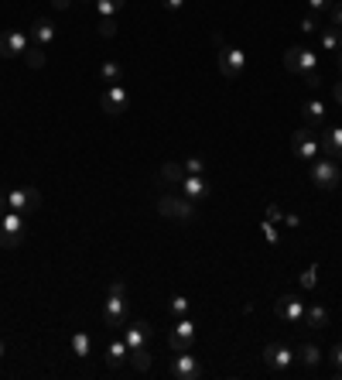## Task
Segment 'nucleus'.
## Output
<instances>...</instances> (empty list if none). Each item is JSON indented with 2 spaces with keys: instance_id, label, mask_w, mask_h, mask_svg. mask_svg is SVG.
I'll return each mask as SVG.
<instances>
[{
  "instance_id": "obj_1",
  "label": "nucleus",
  "mask_w": 342,
  "mask_h": 380,
  "mask_svg": "<svg viewBox=\"0 0 342 380\" xmlns=\"http://www.w3.org/2000/svg\"><path fill=\"white\" fill-rule=\"evenodd\" d=\"M284 69L294 72V76H305V83L311 89L322 86V76H318V58H315V52L311 48H288L284 52Z\"/></svg>"
},
{
  "instance_id": "obj_2",
  "label": "nucleus",
  "mask_w": 342,
  "mask_h": 380,
  "mask_svg": "<svg viewBox=\"0 0 342 380\" xmlns=\"http://www.w3.org/2000/svg\"><path fill=\"white\" fill-rule=\"evenodd\" d=\"M130 319V302H127V284L113 281L110 284V298H106V309H103V322L106 329H123Z\"/></svg>"
},
{
  "instance_id": "obj_3",
  "label": "nucleus",
  "mask_w": 342,
  "mask_h": 380,
  "mask_svg": "<svg viewBox=\"0 0 342 380\" xmlns=\"http://www.w3.org/2000/svg\"><path fill=\"white\" fill-rule=\"evenodd\" d=\"M308 175H311V182L322 192H332L342 182V172H339V165H336V158H315V161H308Z\"/></svg>"
},
{
  "instance_id": "obj_4",
  "label": "nucleus",
  "mask_w": 342,
  "mask_h": 380,
  "mask_svg": "<svg viewBox=\"0 0 342 380\" xmlns=\"http://www.w3.org/2000/svg\"><path fill=\"white\" fill-rule=\"evenodd\" d=\"M21 240H24V212L4 209V216H0V247L14 250Z\"/></svg>"
},
{
  "instance_id": "obj_5",
  "label": "nucleus",
  "mask_w": 342,
  "mask_h": 380,
  "mask_svg": "<svg viewBox=\"0 0 342 380\" xmlns=\"http://www.w3.org/2000/svg\"><path fill=\"white\" fill-rule=\"evenodd\" d=\"M157 212H161L165 220H178V223H192V220H195L192 199H178V195H161V199H157Z\"/></svg>"
},
{
  "instance_id": "obj_6",
  "label": "nucleus",
  "mask_w": 342,
  "mask_h": 380,
  "mask_svg": "<svg viewBox=\"0 0 342 380\" xmlns=\"http://www.w3.org/2000/svg\"><path fill=\"white\" fill-rule=\"evenodd\" d=\"M168 374H171L175 380H199V377H202V366H199V356H192L188 349H178V353L171 356Z\"/></svg>"
},
{
  "instance_id": "obj_7",
  "label": "nucleus",
  "mask_w": 342,
  "mask_h": 380,
  "mask_svg": "<svg viewBox=\"0 0 342 380\" xmlns=\"http://www.w3.org/2000/svg\"><path fill=\"white\" fill-rule=\"evenodd\" d=\"M219 72L226 79H239L247 72V55L237 45H219Z\"/></svg>"
},
{
  "instance_id": "obj_8",
  "label": "nucleus",
  "mask_w": 342,
  "mask_h": 380,
  "mask_svg": "<svg viewBox=\"0 0 342 380\" xmlns=\"http://www.w3.org/2000/svg\"><path fill=\"white\" fill-rule=\"evenodd\" d=\"M100 106L106 117H120V113H127V106H130V93H127V86L123 83H117V86H106V93L100 96Z\"/></svg>"
},
{
  "instance_id": "obj_9",
  "label": "nucleus",
  "mask_w": 342,
  "mask_h": 380,
  "mask_svg": "<svg viewBox=\"0 0 342 380\" xmlns=\"http://www.w3.org/2000/svg\"><path fill=\"white\" fill-rule=\"evenodd\" d=\"M195 336H199V329H195V322H192V315L175 319V326H171V332H168V346L175 349V353H178V349H192Z\"/></svg>"
},
{
  "instance_id": "obj_10",
  "label": "nucleus",
  "mask_w": 342,
  "mask_h": 380,
  "mask_svg": "<svg viewBox=\"0 0 342 380\" xmlns=\"http://www.w3.org/2000/svg\"><path fill=\"white\" fill-rule=\"evenodd\" d=\"M294 360H298V356H294L291 346H284V343H267L264 346V363L271 366L274 374H288Z\"/></svg>"
},
{
  "instance_id": "obj_11",
  "label": "nucleus",
  "mask_w": 342,
  "mask_h": 380,
  "mask_svg": "<svg viewBox=\"0 0 342 380\" xmlns=\"http://www.w3.org/2000/svg\"><path fill=\"white\" fill-rule=\"evenodd\" d=\"M291 151H294V158H301V161H315V158L322 155V144L315 140L311 127H301V130H294V138H291Z\"/></svg>"
},
{
  "instance_id": "obj_12",
  "label": "nucleus",
  "mask_w": 342,
  "mask_h": 380,
  "mask_svg": "<svg viewBox=\"0 0 342 380\" xmlns=\"http://www.w3.org/2000/svg\"><path fill=\"white\" fill-rule=\"evenodd\" d=\"M274 312H277V319H281V322L298 326V322L305 319V302H301L298 294H281V298H277V305H274Z\"/></svg>"
},
{
  "instance_id": "obj_13",
  "label": "nucleus",
  "mask_w": 342,
  "mask_h": 380,
  "mask_svg": "<svg viewBox=\"0 0 342 380\" xmlns=\"http://www.w3.org/2000/svg\"><path fill=\"white\" fill-rule=\"evenodd\" d=\"M41 206V192L31 189V185H21V189L7 192V209H17V212H28V209Z\"/></svg>"
},
{
  "instance_id": "obj_14",
  "label": "nucleus",
  "mask_w": 342,
  "mask_h": 380,
  "mask_svg": "<svg viewBox=\"0 0 342 380\" xmlns=\"http://www.w3.org/2000/svg\"><path fill=\"white\" fill-rule=\"evenodd\" d=\"M31 48V35L24 31H0V55L4 58H17Z\"/></svg>"
},
{
  "instance_id": "obj_15",
  "label": "nucleus",
  "mask_w": 342,
  "mask_h": 380,
  "mask_svg": "<svg viewBox=\"0 0 342 380\" xmlns=\"http://www.w3.org/2000/svg\"><path fill=\"white\" fill-rule=\"evenodd\" d=\"M178 189L185 192V199H192V202H199V199H205V195L212 192V189H209V182H205L202 175H185Z\"/></svg>"
},
{
  "instance_id": "obj_16",
  "label": "nucleus",
  "mask_w": 342,
  "mask_h": 380,
  "mask_svg": "<svg viewBox=\"0 0 342 380\" xmlns=\"http://www.w3.org/2000/svg\"><path fill=\"white\" fill-rule=\"evenodd\" d=\"M55 41V24H51L48 18H38L31 28V45H38V48H45L48 52V45Z\"/></svg>"
},
{
  "instance_id": "obj_17",
  "label": "nucleus",
  "mask_w": 342,
  "mask_h": 380,
  "mask_svg": "<svg viewBox=\"0 0 342 380\" xmlns=\"http://www.w3.org/2000/svg\"><path fill=\"white\" fill-rule=\"evenodd\" d=\"M318 144H322L325 158H336V161H342V127H328Z\"/></svg>"
},
{
  "instance_id": "obj_18",
  "label": "nucleus",
  "mask_w": 342,
  "mask_h": 380,
  "mask_svg": "<svg viewBox=\"0 0 342 380\" xmlns=\"http://www.w3.org/2000/svg\"><path fill=\"white\" fill-rule=\"evenodd\" d=\"M147 336H151V326H147V322H130V326H123V343L130 346V349H140V346L147 343Z\"/></svg>"
},
{
  "instance_id": "obj_19",
  "label": "nucleus",
  "mask_w": 342,
  "mask_h": 380,
  "mask_svg": "<svg viewBox=\"0 0 342 380\" xmlns=\"http://www.w3.org/2000/svg\"><path fill=\"white\" fill-rule=\"evenodd\" d=\"M127 356H130V346L123 343V339H113V343L106 346V366H113V370H117Z\"/></svg>"
},
{
  "instance_id": "obj_20",
  "label": "nucleus",
  "mask_w": 342,
  "mask_h": 380,
  "mask_svg": "<svg viewBox=\"0 0 342 380\" xmlns=\"http://www.w3.org/2000/svg\"><path fill=\"white\" fill-rule=\"evenodd\" d=\"M301 117H305L308 127H318V123L325 120V103L322 100H308V103L301 106Z\"/></svg>"
},
{
  "instance_id": "obj_21",
  "label": "nucleus",
  "mask_w": 342,
  "mask_h": 380,
  "mask_svg": "<svg viewBox=\"0 0 342 380\" xmlns=\"http://www.w3.org/2000/svg\"><path fill=\"white\" fill-rule=\"evenodd\" d=\"M68 346H72V356H76V360H86V356H89V332H83V329H79V332H72V339H68Z\"/></svg>"
},
{
  "instance_id": "obj_22",
  "label": "nucleus",
  "mask_w": 342,
  "mask_h": 380,
  "mask_svg": "<svg viewBox=\"0 0 342 380\" xmlns=\"http://www.w3.org/2000/svg\"><path fill=\"white\" fill-rule=\"evenodd\" d=\"M301 322H308V329H325L328 326V312L322 309V305H311V309H305V319Z\"/></svg>"
},
{
  "instance_id": "obj_23",
  "label": "nucleus",
  "mask_w": 342,
  "mask_h": 380,
  "mask_svg": "<svg viewBox=\"0 0 342 380\" xmlns=\"http://www.w3.org/2000/svg\"><path fill=\"white\" fill-rule=\"evenodd\" d=\"M294 356H298V360H301L308 370H311V366H318V360H322V349H318L315 343H305L301 349H298V353H294Z\"/></svg>"
},
{
  "instance_id": "obj_24",
  "label": "nucleus",
  "mask_w": 342,
  "mask_h": 380,
  "mask_svg": "<svg viewBox=\"0 0 342 380\" xmlns=\"http://www.w3.org/2000/svg\"><path fill=\"white\" fill-rule=\"evenodd\" d=\"M161 178H165V182H171V185H182L185 168H182L178 161H165V165H161Z\"/></svg>"
},
{
  "instance_id": "obj_25",
  "label": "nucleus",
  "mask_w": 342,
  "mask_h": 380,
  "mask_svg": "<svg viewBox=\"0 0 342 380\" xmlns=\"http://www.w3.org/2000/svg\"><path fill=\"white\" fill-rule=\"evenodd\" d=\"M168 312H171V319H185V315H192V302H188L185 294H175L168 302Z\"/></svg>"
},
{
  "instance_id": "obj_26",
  "label": "nucleus",
  "mask_w": 342,
  "mask_h": 380,
  "mask_svg": "<svg viewBox=\"0 0 342 380\" xmlns=\"http://www.w3.org/2000/svg\"><path fill=\"white\" fill-rule=\"evenodd\" d=\"M100 76H103V83H110V86H117L120 79H123V66H120V62H103Z\"/></svg>"
},
{
  "instance_id": "obj_27",
  "label": "nucleus",
  "mask_w": 342,
  "mask_h": 380,
  "mask_svg": "<svg viewBox=\"0 0 342 380\" xmlns=\"http://www.w3.org/2000/svg\"><path fill=\"white\" fill-rule=\"evenodd\" d=\"M322 48H325V52H339V48H342V31H339V28L322 31Z\"/></svg>"
},
{
  "instance_id": "obj_28",
  "label": "nucleus",
  "mask_w": 342,
  "mask_h": 380,
  "mask_svg": "<svg viewBox=\"0 0 342 380\" xmlns=\"http://www.w3.org/2000/svg\"><path fill=\"white\" fill-rule=\"evenodd\" d=\"M123 4H127V0H96V14H100V18H117V11Z\"/></svg>"
},
{
  "instance_id": "obj_29",
  "label": "nucleus",
  "mask_w": 342,
  "mask_h": 380,
  "mask_svg": "<svg viewBox=\"0 0 342 380\" xmlns=\"http://www.w3.org/2000/svg\"><path fill=\"white\" fill-rule=\"evenodd\" d=\"M130 363H134V370H140V374H144V370L151 366V353H147L144 346H140V349H130Z\"/></svg>"
},
{
  "instance_id": "obj_30",
  "label": "nucleus",
  "mask_w": 342,
  "mask_h": 380,
  "mask_svg": "<svg viewBox=\"0 0 342 380\" xmlns=\"http://www.w3.org/2000/svg\"><path fill=\"white\" fill-rule=\"evenodd\" d=\"M298 284H301L305 292H311V288L318 284V264H311L308 271H301V277H298Z\"/></svg>"
},
{
  "instance_id": "obj_31",
  "label": "nucleus",
  "mask_w": 342,
  "mask_h": 380,
  "mask_svg": "<svg viewBox=\"0 0 342 380\" xmlns=\"http://www.w3.org/2000/svg\"><path fill=\"white\" fill-rule=\"evenodd\" d=\"M24 62H28L31 69H41V66H45V48H38V45H31V48L24 52Z\"/></svg>"
},
{
  "instance_id": "obj_32",
  "label": "nucleus",
  "mask_w": 342,
  "mask_h": 380,
  "mask_svg": "<svg viewBox=\"0 0 342 380\" xmlns=\"http://www.w3.org/2000/svg\"><path fill=\"white\" fill-rule=\"evenodd\" d=\"M260 233L267 237V243H271V247H274L277 240H281V233H277V226H274L271 220H260Z\"/></svg>"
},
{
  "instance_id": "obj_33",
  "label": "nucleus",
  "mask_w": 342,
  "mask_h": 380,
  "mask_svg": "<svg viewBox=\"0 0 342 380\" xmlns=\"http://www.w3.org/2000/svg\"><path fill=\"white\" fill-rule=\"evenodd\" d=\"M182 168H185V175H202L205 161L202 158H188V161H182Z\"/></svg>"
},
{
  "instance_id": "obj_34",
  "label": "nucleus",
  "mask_w": 342,
  "mask_h": 380,
  "mask_svg": "<svg viewBox=\"0 0 342 380\" xmlns=\"http://www.w3.org/2000/svg\"><path fill=\"white\" fill-rule=\"evenodd\" d=\"M328 360H332V366H336V377H342V343H336V346H332Z\"/></svg>"
},
{
  "instance_id": "obj_35",
  "label": "nucleus",
  "mask_w": 342,
  "mask_h": 380,
  "mask_svg": "<svg viewBox=\"0 0 342 380\" xmlns=\"http://www.w3.org/2000/svg\"><path fill=\"white\" fill-rule=\"evenodd\" d=\"M100 35L103 38H113V35H117V24H113V18H100Z\"/></svg>"
},
{
  "instance_id": "obj_36",
  "label": "nucleus",
  "mask_w": 342,
  "mask_h": 380,
  "mask_svg": "<svg viewBox=\"0 0 342 380\" xmlns=\"http://www.w3.org/2000/svg\"><path fill=\"white\" fill-rule=\"evenodd\" d=\"M308 7H311L315 14H322V11H332V7H336V0H308Z\"/></svg>"
},
{
  "instance_id": "obj_37",
  "label": "nucleus",
  "mask_w": 342,
  "mask_h": 380,
  "mask_svg": "<svg viewBox=\"0 0 342 380\" xmlns=\"http://www.w3.org/2000/svg\"><path fill=\"white\" fill-rule=\"evenodd\" d=\"M267 220H271V223H284V212H281V206H277V202H271V206H267Z\"/></svg>"
},
{
  "instance_id": "obj_38",
  "label": "nucleus",
  "mask_w": 342,
  "mask_h": 380,
  "mask_svg": "<svg viewBox=\"0 0 342 380\" xmlns=\"http://www.w3.org/2000/svg\"><path fill=\"white\" fill-rule=\"evenodd\" d=\"M328 18H332V28H339V31H342V7H339V4L328 11Z\"/></svg>"
},
{
  "instance_id": "obj_39",
  "label": "nucleus",
  "mask_w": 342,
  "mask_h": 380,
  "mask_svg": "<svg viewBox=\"0 0 342 380\" xmlns=\"http://www.w3.org/2000/svg\"><path fill=\"white\" fill-rule=\"evenodd\" d=\"M161 7H165V11H182L185 0H161Z\"/></svg>"
},
{
  "instance_id": "obj_40",
  "label": "nucleus",
  "mask_w": 342,
  "mask_h": 380,
  "mask_svg": "<svg viewBox=\"0 0 342 380\" xmlns=\"http://www.w3.org/2000/svg\"><path fill=\"white\" fill-rule=\"evenodd\" d=\"M315 28H318V24H315V18H305V21H301V31H305V35H311Z\"/></svg>"
},
{
  "instance_id": "obj_41",
  "label": "nucleus",
  "mask_w": 342,
  "mask_h": 380,
  "mask_svg": "<svg viewBox=\"0 0 342 380\" xmlns=\"http://www.w3.org/2000/svg\"><path fill=\"white\" fill-rule=\"evenodd\" d=\"M332 100H336V103L342 106V79H339V83H336V86H332Z\"/></svg>"
},
{
  "instance_id": "obj_42",
  "label": "nucleus",
  "mask_w": 342,
  "mask_h": 380,
  "mask_svg": "<svg viewBox=\"0 0 342 380\" xmlns=\"http://www.w3.org/2000/svg\"><path fill=\"white\" fill-rule=\"evenodd\" d=\"M284 223H288L291 230H294V226H301V220H298V216H294V212H284Z\"/></svg>"
},
{
  "instance_id": "obj_43",
  "label": "nucleus",
  "mask_w": 342,
  "mask_h": 380,
  "mask_svg": "<svg viewBox=\"0 0 342 380\" xmlns=\"http://www.w3.org/2000/svg\"><path fill=\"white\" fill-rule=\"evenodd\" d=\"M51 7H55V11H66V7H72V0H51Z\"/></svg>"
},
{
  "instance_id": "obj_44",
  "label": "nucleus",
  "mask_w": 342,
  "mask_h": 380,
  "mask_svg": "<svg viewBox=\"0 0 342 380\" xmlns=\"http://www.w3.org/2000/svg\"><path fill=\"white\" fill-rule=\"evenodd\" d=\"M336 69H339V79H342V48L336 52Z\"/></svg>"
},
{
  "instance_id": "obj_45",
  "label": "nucleus",
  "mask_w": 342,
  "mask_h": 380,
  "mask_svg": "<svg viewBox=\"0 0 342 380\" xmlns=\"http://www.w3.org/2000/svg\"><path fill=\"white\" fill-rule=\"evenodd\" d=\"M4 356H7V346H4V339H0V360H4Z\"/></svg>"
}]
</instances>
